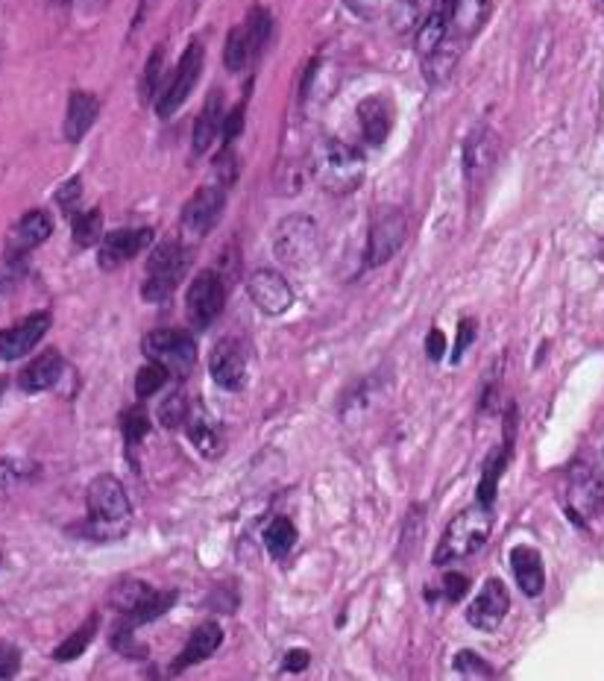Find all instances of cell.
I'll use <instances>...</instances> for the list:
<instances>
[{
	"instance_id": "6da1fadb",
	"label": "cell",
	"mask_w": 604,
	"mask_h": 681,
	"mask_svg": "<svg viewBox=\"0 0 604 681\" xmlns=\"http://www.w3.org/2000/svg\"><path fill=\"white\" fill-rule=\"evenodd\" d=\"M496 0H457L455 12H452L450 30L443 36L437 48L423 59V74L432 86H443L455 74L457 62L464 57V50L470 48V41L482 33V27L487 24Z\"/></svg>"
},
{
	"instance_id": "7a4b0ae2",
	"label": "cell",
	"mask_w": 604,
	"mask_h": 681,
	"mask_svg": "<svg viewBox=\"0 0 604 681\" xmlns=\"http://www.w3.org/2000/svg\"><path fill=\"white\" fill-rule=\"evenodd\" d=\"M311 173L323 191L343 198L364 182V157L338 139H320L311 150Z\"/></svg>"
},
{
	"instance_id": "3957f363",
	"label": "cell",
	"mask_w": 604,
	"mask_h": 681,
	"mask_svg": "<svg viewBox=\"0 0 604 681\" xmlns=\"http://www.w3.org/2000/svg\"><path fill=\"white\" fill-rule=\"evenodd\" d=\"M493 529V511L491 505H473V509H464L452 520L446 529H443L441 541L434 547V564L443 567L455 559H466L473 555L487 543Z\"/></svg>"
},
{
	"instance_id": "277c9868",
	"label": "cell",
	"mask_w": 604,
	"mask_h": 681,
	"mask_svg": "<svg viewBox=\"0 0 604 681\" xmlns=\"http://www.w3.org/2000/svg\"><path fill=\"white\" fill-rule=\"evenodd\" d=\"M273 253L291 271L302 273L314 268L320 262V253H323L318 221L309 214H288L273 236Z\"/></svg>"
},
{
	"instance_id": "5b68a950",
	"label": "cell",
	"mask_w": 604,
	"mask_h": 681,
	"mask_svg": "<svg viewBox=\"0 0 604 681\" xmlns=\"http://www.w3.org/2000/svg\"><path fill=\"white\" fill-rule=\"evenodd\" d=\"M189 250L180 241H162L150 250L148 280L141 286V294L148 303H162L177 291L185 271H189Z\"/></svg>"
},
{
	"instance_id": "8992f818",
	"label": "cell",
	"mask_w": 604,
	"mask_h": 681,
	"mask_svg": "<svg viewBox=\"0 0 604 681\" xmlns=\"http://www.w3.org/2000/svg\"><path fill=\"white\" fill-rule=\"evenodd\" d=\"M85 505H89V529H94V538H107L103 532L121 534V525L130 520V497L114 477L94 479L85 493Z\"/></svg>"
},
{
	"instance_id": "52a82bcc",
	"label": "cell",
	"mask_w": 604,
	"mask_h": 681,
	"mask_svg": "<svg viewBox=\"0 0 604 681\" xmlns=\"http://www.w3.org/2000/svg\"><path fill=\"white\" fill-rule=\"evenodd\" d=\"M604 511V479L590 461H575L566 473V514L587 525Z\"/></svg>"
},
{
	"instance_id": "ba28073f",
	"label": "cell",
	"mask_w": 604,
	"mask_h": 681,
	"mask_svg": "<svg viewBox=\"0 0 604 681\" xmlns=\"http://www.w3.org/2000/svg\"><path fill=\"white\" fill-rule=\"evenodd\" d=\"M141 350L148 359L159 361L162 368H168V373H177V377H189L197 361L194 338L182 329H155L144 338Z\"/></svg>"
},
{
	"instance_id": "9c48e42d",
	"label": "cell",
	"mask_w": 604,
	"mask_h": 681,
	"mask_svg": "<svg viewBox=\"0 0 604 681\" xmlns=\"http://www.w3.org/2000/svg\"><path fill=\"white\" fill-rule=\"evenodd\" d=\"M200 74H203V44H200V41H191L189 48H185V53H182L180 66H177L173 77L168 80V86H164L162 98L155 103L159 116L162 118L177 116L182 103L191 98V91H194Z\"/></svg>"
},
{
	"instance_id": "30bf717a",
	"label": "cell",
	"mask_w": 604,
	"mask_h": 681,
	"mask_svg": "<svg viewBox=\"0 0 604 681\" xmlns=\"http://www.w3.org/2000/svg\"><path fill=\"white\" fill-rule=\"evenodd\" d=\"M409 236V221L400 209H384L373 218L368 236V264L379 268V264L391 262L393 256L400 253V247L405 244Z\"/></svg>"
},
{
	"instance_id": "8fae6325",
	"label": "cell",
	"mask_w": 604,
	"mask_h": 681,
	"mask_svg": "<svg viewBox=\"0 0 604 681\" xmlns=\"http://www.w3.org/2000/svg\"><path fill=\"white\" fill-rule=\"evenodd\" d=\"M246 294L255 303V309L268 318H279L294 306V288L288 286L282 273L270 271V268H259L246 277Z\"/></svg>"
},
{
	"instance_id": "7c38bea8",
	"label": "cell",
	"mask_w": 604,
	"mask_h": 681,
	"mask_svg": "<svg viewBox=\"0 0 604 681\" xmlns=\"http://www.w3.org/2000/svg\"><path fill=\"white\" fill-rule=\"evenodd\" d=\"M226 303V286L221 273L200 271L189 288V318L197 329H205L223 312Z\"/></svg>"
},
{
	"instance_id": "4fadbf2b",
	"label": "cell",
	"mask_w": 604,
	"mask_h": 681,
	"mask_svg": "<svg viewBox=\"0 0 604 681\" xmlns=\"http://www.w3.org/2000/svg\"><path fill=\"white\" fill-rule=\"evenodd\" d=\"M223 206H226L223 186H203L182 209V230L189 232L191 239H205L214 230V223L221 221Z\"/></svg>"
},
{
	"instance_id": "5bb4252c",
	"label": "cell",
	"mask_w": 604,
	"mask_h": 681,
	"mask_svg": "<svg viewBox=\"0 0 604 681\" xmlns=\"http://www.w3.org/2000/svg\"><path fill=\"white\" fill-rule=\"evenodd\" d=\"M209 373L223 391H241L250 377V361H246V350L235 338H223L221 344L212 350L209 359Z\"/></svg>"
},
{
	"instance_id": "9a60e30c",
	"label": "cell",
	"mask_w": 604,
	"mask_h": 681,
	"mask_svg": "<svg viewBox=\"0 0 604 681\" xmlns=\"http://www.w3.org/2000/svg\"><path fill=\"white\" fill-rule=\"evenodd\" d=\"M496 153L499 144L491 127H475V130L466 136L464 177L470 189H475V186H482V182L487 180V173H491L493 164H496Z\"/></svg>"
},
{
	"instance_id": "2e32d148",
	"label": "cell",
	"mask_w": 604,
	"mask_h": 681,
	"mask_svg": "<svg viewBox=\"0 0 604 681\" xmlns=\"http://www.w3.org/2000/svg\"><path fill=\"white\" fill-rule=\"evenodd\" d=\"M153 244V230L150 227H139V230H118L109 232L103 244H100L98 264L103 271H114L123 262H132L141 250H148Z\"/></svg>"
},
{
	"instance_id": "e0dca14e",
	"label": "cell",
	"mask_w": 604,
	"mask_h": 681,
	"mask_svg": "<svg viewBox=\"0 0 604 681\" xmlns=\"http://www.w3.org/2000/svg\"><path fill=\"white\" fill-rule=\"evenodd\" d=\"M507 608H511V597H507L505 584L499 582V579H487L473 605L466 608V620L479 632H493L505 620Z\"/></svg>"
},
{
	"instance_id": "ac0fdd59",
	"label": "cell",
	"mask_w": 604,
	"mask_h": 681,
	"mask_svg": "<svg viewBox=\"0 0 604 681\" xmlns=\"http://www.w3.org/2000/svg\"><path fill=\"white\" fill-rule=\"evenodd\" d=\"M50 329V314L48 312H36L30 318H24L21 323L9 329H0V359L3 361H16L24 359L41 338L48 336Z\"/></svg>"
},
{
	"instance_id": "d6986e66",
	"label": "cell",
	"mask_w": 604,
	"mask_h": 681,
	"mask_svg": "<svg viewBox=\"0 0 604 681\" xmlns=\"http://www.w3.org/2000/svg\"><path fill=\"white\" fill-rule=\"evenodd\" d=\"M50 232H53V218H50L44 209L27 212L24 218L12 227V232H9L7 239L9 259H18V256L30 253L33 247L44 244V241L50 239Z\"/></svg>"
},
{
	"instance_id": "ffe728a7",
	"label": "cell",
	"mask_w": 604,
	"mask_h": 681,
	"mask_svg": "<svg viewBox=\"0 0 604 681\" xmlns=\"http://www.w3.org/2000/svg\"><path fill=\"white\" fill-rule=\"evenodd\" d=\"M189 441L209 461L221 459L223 450H226L223 429L214 423V418L205 411L203 402H197L194 409H189Z\"/></svg>"
},
{
	"instance_id": "44dd1931",
	"label": "cell",
	"mask_w": 604,
	"mask_h": 681,
	"mask_svg": "<svg viewBox=\"0 0 604 681\" xmlns=\"http://www.w3.org/2000/svg\"><path fill=\"white\" fill-rule=\"evenodd\" d=\"M455 7H457V0H432V3H429L423 21H420V27H416V39H414L420 59L429 57V53L441 44L446 30H450V21H452V12H455Z\"/></svg>"
},
{
	"instance_id": "7402d4cb",
	"label": "cell",
	"mask_w": 604,
	"mask_h": 681,
	"mask_svg": "<svg viewBox=\"0 0 604 681\" xmlns=\"http://www.w3.org/2000/svg\"><path fill=\"white\" fill-rule=\"evenodd\" d=\"M393 103L387 98H382V94H370V98H364L359 103V123H361V132H364V141L368 144H373V148H379V144H384L387 141V136H391L393 130Z\"/></svg>"
},
{
	"instance_id": "603a6c76",
	"label": "cell",
	"mask_w": 604,
	"mask_h": 681,
	"mask_svg": "<svg viewBox=\"0 0 604 681\" xmlns=\"http://www.w3.org/2000/svg\"><path fill=\"white\" fill-rule=\"evenodd\" d=\"M223 127V91H212L205 98V107L200 112V118L194 121V132H191V150L194 157H205L209 148L214 144V139L221 136Z\"/></svg>"
},
{
	"instance_id": "cb8c5ba5",
	"label": "cell",
	"mask_w": 604,
	"mask_h": 681,
	"mask_svg": "<svg viewBox=\"0 0 604 681\" xmlns=\"http://www.w3.org/2000/svg\"><path fill=\"white\" fill-rule=\"evenodd\" d=\"M100 116V100L91 91H71L66 112V139L71 144L85 139V132L94 127Z\"/></svg>"
},
{
	"instance_id": "d4e9b609",
	"label": "cell",
	"mask_w": 604,
	"mask_h": 681,
	"mask_svg": "<svg viewBox=\"0 0 604 681\" xmlns=\"http://www.w3.org/2000/svg\"><path fill=\"white\" fill-rule=\"evenodd\" d=\"M62 368H66V364H62V355H59L57 350H48V353H41L39 359H33L24 370H21L18 385H21V391H27V394L48 391V388H53L59 382Z\"/></svg>"
},
{
	"instance_id": "484cf974",
	"label": "cell",
	"mask_w": 604,
	"mask_h": 681,
	"mask_svg": "<svg viewBox=\"0 0 604 681\" xmlns=\"http://www.w3.org/2000/svg\"><path fill=\"white\" fill-rule=\"evenodd\" d=\"M223 643V629L218 623H203L200 629H194V634L189 638L182 655L173 661V673H182L185 667H194L205 658H212Z\"/></svg>"
},
{
	"instance_id": "4316f807",
	"label": "cell",
	"mask_w": 604,
	"mask_h": 681,
	"mask_svg": "<svg viewBox=\"0 0 604 681\" xmlns=\"http://www.w3.org/2000/svg\"><path fill=\"white\" fill-rule=\"evenodd\" d=\"M511 567H514L516 584L525 597H540L546 588V570H543V559L534 547H516L511 552Z\"/></svg>"
},
{
	"instance_id": "83f0119b",
	"label": "cell",
	"mask_w": 604,
	"mask_h": 681,
	"mask_svg": "<svg viewBox=\"0 0 604 681\" xmlns=\"http://www.w3.org/2000/svg\"><path fill=\"white\" fill-rule=\"evenodd\" d=\"M150 588L141 579H121V582L112 584V591H109V605L114 608V611H121L123 617H130L139 611V605L150 597Z\"/></svg>"
},
{
	"instance_id": "f1b7e54d",
	"label": "cell",
	"mask_w": 604,
	"mask_h": 681,
	"mask_svg": "<svg viewBox=\"0 0 604 681\" xmlns=\"http://www.w3.org/2000/svg\"><path fill=\"white\" fill-rule=\"evenodd\" d=\"M253 59L259 57H255L253 41L246 36V27H232L226 36V48H223V62H226V68L232 74H238V71H244Z\"/></svg>"
},
{
	"instance_id": "f546056e",
	"label": "cell",
	"mask_w": 604,
	"mask_h": 681,
	"mask_svg": "<svg viewBox=\"0 0 604 681\" xmlns=\"http://www.w3.org/2000/svg\"><path fill=\"white\" fill-rule=\"evenodd\" d=\"M296 543V525L288 518H276L264 529V547L273 559H285L288 552L294 550Z\"/></svg>"
},
{
	"instance_id": "4dcf8cb0",
	"label": "cell",
	"mask_w": 604,
	"mask_h": 681,
	"mask_svg": "<svg viewBox=\"0 0 604 681\" xmlns=\"http://www.w3.org/2000/svg\"><path fill=\"white\" fill-rule=\"evenodd\" d=\"M432 0H396V7L391 9V24L396 33H411L423 21L425 9Z\"/></svg>"
},
{
	"instance_id": "1f68e13d",
	"label": "cell",
	"mask_w": 604,
	"mask_h": 681,
	"mask_svg": "<svg viewBox=\"0 0 604 681\" xmlns=\"http://www.w3.org/2000/svg\"><path fill=\"white\" fill-rule=\"evenodd\" d=\"M71 236H74V244L82 247V250L98 244L100 236H103V212L100 209H89V212L77 214Z\"/></svg>"
},
{
	"instance_id": "d6a6232c",
	"label": "cell",
	"mask_w": 604,
	"mask_h": 681,
	"mask_svg": "<svg viewBox=\"0 0 604 681\" xmlns=\"http://www.w3.org/2000/svg\"><path fill=\"white\" fill-rule=\"evenodd\" d=\"M244 27L250 41H253L255 57H262L264 48H268L270 33H273V18H270V12L264 7H253L250 9V16H246Z\"/></svg>"
},
{
	"instance_id": "836d02e7",
	"label": "cell",
	"mask_w": 604,
	"mask_h": 681,
	"mask_svg": "<svg viewBox=\"0 0 604 681\" xmlns=\"http://www.w3.org/2000/svg\"><path fill=\"white\" fill-rule=\"evenodd\" d=\"M39 473L33 461L24 459H0V493L12 491L18 484L30 482Z\"/></svg>"
},
{
	"instance_id": "e575fe53",
	"label": "cell",
	"mask_w": 604,
	"mask_h": 681,
	"mask_svg": "<svg viewBox=\"0 0 604 681\" xmlns=\"http://www.w3.org/2000/svg\"><path fill=\"white\" fill-rule=\"evenodd\" d=\"M94 625H98V617H89V620H85V623H82L80 629L68 638V641L59 643L53 658H57V661H74V658H80L82 652H85V647L94 641Z\"/></svg>"
},
{
	"instance_id": "d590c367",
	"label": "cell",
	"mask_w": 604,
	"mask_h": 681,
	"mask_svg": "<svg viewBox=\"0 0 604 681\" xmlns=\"http://www.w3.org/2000/svg\"><path fill=\"white\" fill-rule=\"evenodd\" d=\"M173 602H177V593H173V591H162V593L153 591L148 600L141 602L139 611H135V614H130V625L135 629V625H141V623H153V620H159L164 611H171Z\"/></svg>"
},
{
	"instance_id": "8d00e7d4",
	"label": "cell",
	"mask_w": 604,
	"mask_h": 681,
	"mask_svg": "<svg viewBox=\"0 0 604 681\" xmlns=\"http://www.w3.org/2000/svg\"><path fill=\"white\" fill-rule=\"evenodd\" d=\"M168 379H171L168 368H162L159 361H148V364L139 370V377H135V394H139L141 400H148L155 391H162Z\"/></svg>"
},
{
	"instance_id": "74e56055",
	"label": "cell",
	"mask_w": 604,
	"mask_h": 681,
	"mask_svg": "<svg viewBox=\"0 0 604 681\" xmlns=\"http://www.w3.org/2000/svg\"><path fill=\"white\" fill-rule=\"evenodd\" d=\"M189 402H185V397L177 391V394H171L168 400L159 405V423H162L164 429H180L185 420H189Z\"/></svg>"
},
{
	"instance_id": "f35d334b",
	"label": "cell",
	"mask_w": 604,
	"mask_h": 681,
	"mask_svg": "<svg viewBox=\"0 0 604 681\" xmlns=\"http://www.w3.org/2000/svg\"><path fill=\"white\" fill-rule=\"evenodd\" d=\"M162 68H164V48L159 44V48H153V53H150L148 66H144V77H141V98L150 100L155 94V89H159V82H162Z\"/></svg>"
},
{
	"instance_id": "ab89813d",
	"label": "cell",
	"mask_w": 604,
	"mask_h": 681,
	"mask_svg": "<svg viewBox=\"0 0 604 681\" xmlns=\"http://www.w3.org/2000/svg\"><path fill=\"white\" fill-rule=\"evenodd\" d=\"M121 427H123V438H127V443H139L141 438H148L150 420H148V414H144V409L135 405V409L123 411Z\"/></svg>"
},
{
	"instance_id": "60d3db41",
	"label": "cell",
	"mask_w": 604,
	"mask_h": 681,
	"mask_svg": "<svg viewBox=\"0 0 604 681\" xmlns=\"http://www.w3.org/2000/svg\"><path fill=\"white\" fill-rule=\"evenodd\" d=\"M455 670L464 679H493V667L484 658L475 655V652H457Z\"/></svg>"
},
{
	"instance_id": "b9f144b4",
	"label": "cell",
	"mask_w": 604,
	"mask_h": 681,
	"mask_svg": "<svg viewBox=\"0 0 604 681\" xmlns=\"http://www.w3.org/2000/svg\"><path fill=\"white\" fill-rule=\"evenodd\" d=\"M82 200V180L80 177H71L68 182H62L57 189V203L62 212L68 214H74L77 212V206H80Z\"/></svg>"
},
{
	"instance_id": "7bdbcfd3",
	"label": "cell",
	"mask_w": 604,
	"mask_h": 681,
	"mask_svg": "<svg viewBox=\"0 0 604 681\" xmlns=\"http://www.w3.org/2000/svg\"><path fill=\"white\" fill-rule=\"evenodd\" d=\"M244 116H246V107L244 103H238L229 116H223V127H221V139H223V148H232V141L241 136V130H244Z\"/></svg>"
},
{
	"instance_id": "ee69618b",
	"label": "cell",
	"mask_w": 604,
	"mask_h": 681,
	"mask_svg": "<svg viewBox=\"0 0 604 681\" xmlns=\"http://www.w3.org/2000/svg\"><path fill=\"white\" fill-rule=\"evenodd\" d=\"M21 667V655H18L16 647L9 643H0V679H12Z\"/></svg>"
},
{
	"instance_id": "f6af8a7d",
	"label": "cell",
	"mask_w": 604,
	"mask_h": 681,
	"mask_svg": "<svg viewBox=\"0 0 604 681\" xmlns=\"http://www.w3.org/2000/svg\"><path fill=\"white\" fill-rule=\"evenodd\" d=\"M466 591H470V582H466L464 575H461V573L443 575V597H446V600H450V602L464 600Z\"/></svg>"
},
{
	"instance_id": "bcb514c9",
	"label": "cell",
	"mask_w": 604,
	"mask_h": 681,
	"mask_svg": "<svg viewBox=\"0 0 604 681\" xmlns=\"http://www.w3.org/2000/svg\"><path fill=\"white\" fill-rule=\"evenodd\" d=\"M475 332H479L475 321H470V318H466V321L461 323V329H457V341H455V353H452V361H461V355H464L466 347L473 344Z\"/></svg>"
},
{
	"instance_id": "7dc6e473",
	"label": "cell",
	"mask_w": 604,
	"mask_h": 681,
	"mask_svg": "<svg viewBox=\"0 0 604 681\" xmlns=\"http://www.w3.org/2000/svg\"><path fill=\"white\" fill-rule=\"evenodd\" d=\"M309 667V652L305 649H291L285 658V673H302Z\"/></svg>"
},
{
	"instance_id": "c3c4849f",
	"label": "cell",
	"mask_w": 604,
	"mask_h": 681,
	"mask_svg": "<svg viewBox=\"0 0 604 681\" xmlns=\"http://www.w3.org/2000/svg\"><path fill=\"white\" fill-rule=\"evenodd\" d=\"M343 3L359 18H373L379 12V0H343Z\"/></svg>"
},
{
	"instance_id": "681fc988",
	"label": "cell",
	"mask_w": 604,
	"mask_h": 681,
	"mask_svg": "<svg viewBox=\"0 0 604 681\" xmlns=\"http://www.w3.org/2000/svg\"><path fill=\"white\" fill-rule=\"evenodd\" d=\"M425 350H429V355H432L434 361L443 359V350H446V336H443L441 329H432V336H429V341H425Z\"/></svg>"
},
{
	"instance_id": "f907efd6",
	"label": "cell",
	"mask_w": 604,
	"mask_h": 681,
	"mask_svg": "<svg viewBox=\"0 0 604 681\" xmlns=\"http://www.w3.org/2000/svg\"><path fill=\"white\" fill-rule=\"evenodd\" d=\"M3 388H7V379H0V394H3Z\"/></svg>"
},
{
	"instance_id": "816d5d0a",
	"label": "cell",
	"mask_w": 604,
	"mask_h": 681,
	"mask_svg": "<svg viewBox=\"0 0 604 681\" xmlns=\"http://www.w3.org/2000/svg\"><path fill=\"white\" fill-rule=\"evenodd\" d=\"M0 294H3V277H0Z\"/></svg>"
},
{
	"instance_id": "f5cc1de1",
	"label": "cell",
	"mask_w": 604,
	"mask_h": 681,
	"mask_svg": "<svg viewBox=\"0 0 604 681\" xmlns=\"http://www.w3.org/2000/svg\"><path fill=\"white\" fill-rule=\"evenodd\" d=\"M53 3H66V0H53Z\"/></svg>"
}]
</instances>
